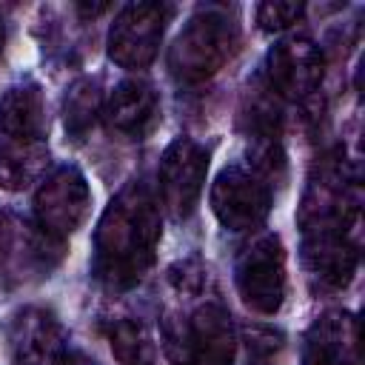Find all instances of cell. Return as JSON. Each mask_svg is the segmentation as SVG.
<instances>
[{
    "mask_svg": "<svg viewBox=\"0 0 365 365\" xmlns=\"http://www.w3.org/2000/svg\"><path fill=\"white\" fill-rule=\"evenodd\" d=\"M0 137H46V100L37 83L26 80L3 91Z\"/></svg>",
    "mask_w": 365,
    "mask_h": 365,
    "instance_id": "obj_16",
    "label": "cell"
},
{
    "mask_svg": "<svg viewBox=\"0 0 365 365\" xmlns=\"http://www.w3.org/2000/svg\"><path fill=\"white\" fill-rule=\"evenodd\" d=\"M305 14V6L302 3H279V0H271V3H259L257 6V23L262 31H288L291 26H297Z\"/></svg>",
    "mask_w": 365,
    "mask_h": 365,
    "instance_id": "obj_19",
    "label": "cell"
},
{
    "mask_svg": "<svg viewBox=\"0 0 365 365\" xmlns=\"http://www.w3.org/2000/svg\"><path fill=\"white\" fill-rule=\"evenodd\" d=\"M3 37H6V26H3V20H0V46H3Z\"/></svg>",
    "mask_w": 365,
    "mask_h": 365,
    "instance_id": "obj_22",
    "label": "cell"
},
{
    "mask_svg": "<svg viewBox=\"0 0 365 365\" xmlns=\"http://www.w3.org/2000/svg\"><path fill=\"white\" fill-rule=\"evenodd\" d=\"M240 31L228 9L202 6L180 29L168 46V71L182 86H197L211 80L237 51Z\"/></svg>",
    "mask_w": 365,
    "mask_h": 365,
    "instance_id": "obj_3",
    "label": "cell"
},
{
    "mask_svg": "<svg viewBox=\"0 0 365 365\" xmlns=\"http://www.w3.org/2000/svg\"><path fill=\"white\" fill-rule=\"evenodd\" d=\"M11 365H74L66 331L46 308H23L9 328Z\"/></svg>",
    "mask_w": 365,
    "mask_h": 365,
    "instance_id": "obj_12",
    "label": "cell"
},
{
    "mask_svg": "<svg viewBox=\"0 0 365 365\" xmlns=\"http://www.w3.org/2000/svg\"><path fill=\"white\" fill-rule=\"evenodd\" d=\"M163 348L174 365H231L237 334L222 302L205 299L191 311L163 317Z\"/></svg>",
    "mask_w": 365,
    "mask_h": 365,
    "instance_id": "obj_4",
    "label": "cell"
},
{
    "mask_svg": "<svg viewBox=\"0 0 365 365\" xmlns=\"http://www.w3.org/2000/svg\"><path fill=\"white\" fill-rule=\"evenodd\" d=\"M163 217L143 180H128L106 205L94 231L91 271L108 291H128L145 279L157 259Z\"/></svg>",
    "mask_w": 365,
    "mask_h": 365,
    "instance_id": "obj_2",
    "label": "cell"
},
{
    "mask_svg": "<svg viewBox=\"0 0 365 365\" xmlns=\"http://www.w3.org/2000/svg\"><path fill=\"white\" fill-rule=\"evenodd\" d=\"M86 17H97V14H103L106 9H108V3H97V6H77Z\"/></svg>",
    "mask_w": 365,
    "mask_h": 365,
    "instance_id": "obj_21",
    "label": "cell"
},
{
    "mask_svg": "<svg viewBox=\"0 0 365 365\" xmlns=\"http://www.w3.org/2000/svg\"><path fill=\"white\" fill-rule=\"evenodd\" d=\"M97 117H103V94H100L97 80H91V77L74 80L68 86V91H66V100H63L66 131L74 140H80L94 128Z\"/></svg>",
    "mask_w": 365,
    "mask_h": 365,
    "instance_id": "obj_18",
    "label": "cell"
},
{
    "mask_svg": "<svg viewBox=\"0 0 365 365\" xmlns=\"http://www.w3.org/2000/svg\"><path fill=\"white\" fill-rule=\"evenodd\" d=\"M302 365H359V319L342 308L317 317L305 334Z\"/></svg>",
    "mask_w": 365,
    "mask_h": 365,
    "instance_id": "obj_13",
    "label": "cell"
},
{
    "mask_svg": "<svg viewBox=\"0 0 365 365\" xmlns=\"http://www.w3.org/2000/svg\"><path fill=\"white\" fill-rule=\"evenodd\" d=\"M106 342L120 365H154L157 362V342L143 319H134V317L108 319Z\"/></svg>",
    "mask_w": 365,
    "mask_h": 365,
    "instance_id": "obj_17",
    "label": "cell"
},
{
    "mask_svg": "<svg viewBox=\"0 0 365 365\" xmlns=\"http://www.w3.org/2000/svg\"><path fill=\"white\" fill-rule=\"evenodd\" d=\"M274 202L271 182L248 163L225 165L211 182V211L228 231H257Z\"/></svg>",
    "mask_w": 365,
    "mask_h": 365,
    "instance_id": "obj_6",
    "label": "cell"
},
{
    "mask_svg": "<svg viewBox=\"0 0 365 365\" xmlns=\"http://www.w3.org/2000/svg\"><path fill=\"white\" fill-rule=\"evenodd\" d=\"M91 208V191L80 168L60 165L46 174L34 194V222L51 237L66 240L74 234Z\"/></svg>",
    "mask_w": 365,
    "mask_h": 365,
    "instance_id": "obj_11",
    "label": "cell"
},
{
    "mask_svg": "<svg viewBox=\"0 0 365 365\" xmlns=\"http://www.w3.org/2000/svg\"><path fill=\"white\" fill-rule=\"evenodd\" d=\"M46 137H0V188L26 191L46 177L48 168Z\"/></svg>",
    "mask_w": 365,
    "mask_h": 365,
    "instance_id": "obj_15",
    "label": "cell"
},
{
    "mask_svg": "<svg viewBox=\"0 0 365 365\" xmlns=\"http://www.w3.org/2000/svg\"><path fill=\"white\" fill-rule=\"evenodd\" d=\"M325 77L322 48L308 34H288L265 54V86L277 100L302 103Z\"/></svg>",
    "mask_w": 365,
    "mask_h": 365,
    "instance_id": "obj_10",
    "label": "cell"
},
{
    "mask_svg": "<svg viewBox=\"0 0 365 365\" xmlns=\"http://www.w3.org/2000/svg\"><path fill=\"white\" fill-rule=\"evenodd\" d=\"M103 117L111 131L131 140H143L160 120V97L154 86L140 77L123 80L103 103Z\"/></svg>",
    "mask_w": 365,
    "mask_h": 365,
    "instance_id": "obj_14",
    "label": "cell"
},
{
    "mask_svg": "<svg viewBox=\"0 0 365 365\" xmlns=\"http://www.w3.org/2000/svg\"><path fill=\"white\" fill-rule=\"evenodd\" d=\"M168 282L174 285V291L185 299L202 294L205 282H208V271L197 262V259H182V262H174L168 268Z\"/></svg>",
    "mask_w": 365,
    "mask_h": 365,
    "instance_id": "obj_20",
    "label": "cell"
},
{
    "mask_svg": "<svg viewBox=\"0 0 365 365\" xmlns=\"http://www.w3.org/2000/svg\"><path fill=\"white\" fill-rule=\"evenodd\" d=\"M234 285L242 305L259 317H271L285 302V248L274 231L254 234L234 259Z\"/></svg>",
    "mask_w": 365,
    "mask_h": 365,
    "instance_id": "obj_5",
    "label": "cell"
},
{
    "mask_svg": "<svg viewBox=\"0 0 365 365\" xmlns=\"http://www.w3.org/2000/svg\"><path fill=\"white\" fill-rule=\"evenodd\" d=\"M248 365H265V362H248Z\"/></svg>",
    "mask_w": 365,
    "mask_h": 365,
    "instance_id": "obj_23",
    "label": "cell"
},
{
    "mask_svg": "<svg viewBox=\"0 0 365 365\" xmlns=\"http://www.w3.org/2000/svg\"><path fill=\"white\" fill-rule=\"evenodd\" d=\"M208 174V151L191 137H177L165 145L157 165V205L171 220H185L202 194Z\"/></svg>",
    "mask_w": 365,
    "mask_h": 365,
    "instance_id": "obj_8",
    "label": "cell"
},
{
    "mask_svg": "<svg viewBox=\"0 0 365 365\" xmlns=\"http://www.w3.org/2000/svg\"><path fill=\"white\" fill-rule=\"evenodd\" d=\"M171 9L165 3H128L117 11L108 29V60L120 68L140 71L160 51Z\"/></svg>",
    "mask_w": 365,
    "mask_h": 365,
    "instance_id": "obj_9",
    "label": "cell"
},
{
    "mask_svg": "<svg viewBox=\"0 0 365 365\" xmlns=\"http://www.w3.org/2000/svg\"><path fill=\"white\" fill-rule=\"evenodd\" d=\"M359 202V180L351 165L339 154L325 157L314 168L297 211L302 262L319 288L339 291L354 279L362 234Z\"/></svg>",
    "mask_w": 365,
    "mask_h": 365,
    "instance_id": "obj_1",
    "label": "cell"
},
{
    "mask_svg": "<svg viewBox=\"0 0 365 365\" xmlns=\"http://www.w3.org/2000/svg\"><path fill=\"white\" fill-rule=\"evenodd\" d=\"M66 240L51 237L31 220L0 211V274L14 282L48 277L63 259Z\"/></svg>",
    "mask_w": 365,
    "mask_h": 365,
    "instance_id": "obj_7",
    "label": "cell"
}]
</instances>
